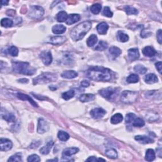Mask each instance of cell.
<instances>
[{"instance_id":"obj_1","label":"cell","mask_w":162,"mask_h":162,"mask_svg":"<svg viewBox=\"0 0 162 162\" xmlns=\"http://www.w3.org/2000/svg\"><path fill=\"white\" fill-rule=\"evenodd\" d=\"M87 77L95 81H109L111 79L110 70L101 67H93L86 72Z\"/></svg>"},{"instance_id":"obj_2","label":"cell","mask_w":162,"mask_h":162,"mask_svg":"<svg viewBox=\"0 0 162 162\" xmlns=\"http://www.w3.org/2000/svg\"><path fill=\"white\" fill-rule=\"evenodd\" d=\"M92 23L90 21L83 22L73 28L70 32V37L73 41L82 39L91 28Z\"/></svg>"},{"instance_id":"obj_3","label":"cell","mask_w":162,"mask_h":162,"mask_svg":"<svg viewBox=\"0 0 162 162\" xmlns=\"http://www.w3.org/2000/svg\"><path fill=\"white\" fill-rule=\"evenodd\" d=\"M13 69L15 72L21 73L23 75H31L36 72V69L30 66V64L27 62L22 61H13Z\"/></svg>"},{"instance_id":"obj_4","label":"cell","mask_w":162,"mask_h":162,"mask_svg":"<svg viewBox=\"0 0 162 162\" xmlns=\"http://www.w3.org/2000/svg\"><path fill=\"white\" fill-rule=\"evenodd\" d=\"M57 76L55 73L51 72H45L37 76L33 79V84L34 85L48 84L49 82L57 81Z\"/></svg>"},{"instance_id":"obj_5","label":"cell","mask_w":162,"mask_h":162,"mask_svg":"<svg viewBox=\"0 0 162 162\" xmlns=\"http://www.w3.org/2000/svg\"><path fill=\"white\" fill-rule=\"evenodd\" d=\"M137 98V94L134 91H125L122 93L121 101L124 103L129 104L136 101Z\"/></svg>"},{"instance_id":"obj_6","label":"cell","mask_w":162,"mask_h":162,"mask_svg":"<svg viewBox=\"0 0 162 162\" xmlns=\"http://www.w3.org/2000/svg\"><path fill=\"white\" fill-rule=\"evenodd\" d=\"M45 10L40 6H32L29 11V17L33 19H39L43 16Z\"/></svg>"},{"instance_id":"obj_7","label":"cell","mask_w":162,"mask_h":162,"mask_svg":"<svg viewBox=\"0 0 162 162\" xmlns=\"http://www.w3.org/2000/svg\"><path fill=\"white\" fill-rule=\"evenodd\" d=\"M117 91V89H114V88H111V87H108L100 90L99 94L103 97V98L107 99H112L113 97H114V96L116 95Z\"/></svg>"},{"instance_id":"obj_8","label":"cell","mask_w":162,"mask_h":162,"mask_svg":"<svg viewBox=\"0 0 162 162\" xmlns=\"http://www.w3.org/2000/svg\"><path fill=\"white\" fill-rule=\"evenodd\" d=\"M40 58L46 65H49L51 64L53 60L51 53L49 51H43L39 55Z\"/></svg>"},{"instance_id":"obj_9","label":"cell","mask_w":162,"mask_h":162,"mask_svg":"<svg viewBox=\"0 0 162 162\" xmlns=\"http://www.w3.org/2000/svg\"><path fill=\"white\" fill-rule=\"evenodd\" d=\"M67 38L65 36H53L49 37L46 42L53 45H60L65 42Z\"/></svg>"},{"instance_id":"obj_10","label":"cell","mask_w":162,"mask_h":162,"mask_svg":"<svg viewBox=\"0 0 162 162\" xmlns=\"http://www.w3.org/2000/svg\"><path fill=\"white\" fill-rule=\"evenodd\" d=\"M49 125L48 122L43 119H39L37 125V132L39 134H44L49 130Z\"/></svg>"},{"instance_id":"obj_11","label":"cell","mask_w":162,"mask_h":162,"mask_svg":"<svg viewBox=\"0 0 162 162\" xmlns=\"http://www.w3.org/2000/svg\"><path fill=\"white\" fill-rule=\"evenodd\" d=\"M12 146L13 143L10 140L4 139V138H1L0 139V149H1V151H9L12 148Z\"/></svg>"},{"instance_id":"obj_12","label":"cell","mask_w":162,"mask_h":162,"mask_svg":"<svg viewBox=\"0 0 162 162\" xmlns=\"http://www.w3.org/2000/svg\"><path fill=\"white\" fill-rule=\"evenodd\" d=\"M90 114L91 117L94 118V119H98L105 116V115L106 114V111L101 108H97L91 110Z\"/></svg>"},{"instance_id":"obj_13","label":"cell","mask_w":162,"mask_h":162,"mask_svg":"<svg viewBox=\"0 0 162 162\" xmlns=\"http://www.w3.org/2000/svg\"><path fill=\"white\" fill-rule=\"evenodd\" d=\"M139 52L137 48H132L128 51V58L129 60L133 61L137 60L139 58Z\"/></svg>"},{"instance_id":"obj_14","label":"cell","mask_w":162,"mask_h":162,"mask_svg":"<svg viewBox=\"0 0 162 162\" xmlns=\"http://www.w3.org/2000/svg\"><path fill=\"white\" fill-rule=\"evenodd\" d=\"M79 151L77 148H68L65 149L63 151L62 157L63 158H69L71 156L76 154Z\"/></svg>"},{"instance_id":"obj_15","label":"cell","mask_w":162,"mask_h":162,"mask_svg":"<svg viewBox=\"0 0 162 162\" xmlns=\"http://www.w3.org/2000/svg\"><path fill=\"white\" fill-rule=\"evenodd\" d=\"M81 19V17L79 14H70L68 15L67 19L66 20V23L67 25H72L73 23L78 22Z\"/></svg>"},{"instance_id":"obj_16","label":"cell","mask_w":162,"mask_h":162,"mask_svg":"<svg viewBox=\"0 0 162 162\" xmlns=\"http://www.w3.org/2000/svg\"><path fill=\"white\" fill-rule=\"evenodd\" d=\"M135 139L139 143L144 144L153 143V142H154V141L151 139V138L145 136V135H136L135 137Z\"/></svg>"},{"instance_id":"obj_17","label":"cell","mask_w":162,"mask_h":162,"mask_svg":"<svg viewBox=\"0 0 162 162\" xmlns=\"http://www.w3.org/2000/svg\"><path fill=\"white\" fill-rule=\"evenodd\" d=\"M109 27L108 25L105 22H101L97 25L96 29L99 34L105 35L107 34Z\"/></svg>"},{"instance_id":"obj_18","label":"cell","mask_w":162,"mask_h":162,"mask_svg":"<svg viewBox=\"0 0 162 162\" xmlns=\"http://www.w3.org/2000/svg\"><path fill=\"white\" fill-rule=\"evenodd\" d=\"M61 76L64 79H72L77 77L78 76V73L73 70H67V71H64L61 73Z\"/></svg>"},{"instance_id":"obj_19","label":"cell","mask_w":162,"mask_h":162,"mask_svg":"<svg viewBox=\"0 0 162 162\" xmlns=\"http://www.w3.org/2000/svg\"><path fill=\"white\" fill-rule=\"evenodd\" d=\"M53 144H54L53 141H49V142L46 144V145L43 146V148H41L40 149V153H41V154L44 155H48L49 153L50 150H51L53 146Z\"/></svg>"},{"instance_id":"obj_20","label":"cell","mask_w":162,"mask_h":162,"mask_svg":"<svg viewBox=\"0 0 162 162\" xmlns=\"http://www.w3.org/2000/svg\"><path fill=\"white\" fill-rule=\"evenodd\" d=\"M143 53L148 57H153L157 54L155 49L151 46H146L143 49Z\"/></svg>"},{"instance_id":"obj_21","label":"cell","mask_w":162,"mask_h":162,"mask_svg":"<svg viewBox=\"0 0 162 162\" xmlns=\"http://www.w3.org/2000/svg\"><path fill=\"white\" fill-rule=\"evenodd\" d=\"M66 30L67 28L63 25H55L52 28V32L55 34H63Z\"/></svg>"},{"instance_id":"obj_22","label":"cell","mask_w":162,"mask_h":162,"mask_svg":"<svg viewBox=\"0 0 162 162\" xmlns=\"http://www.w3.org/2000/svg\"><path fill=\"white\" fill-rule=\"evenodd\" d=\"M144 81H145L146 83L149 84H152L157 82L158 79L156 75L153 74V73H149L145 76L144 77Z\"/></svg>"},{"instance_id":"obj_23","label":"cell","mask_w":162,"mask_h":162,"mask_svg":"<svg viewBox=\"0 0 162 162\" xmlns=\"http://www.w3.org/2000/svg\"><path fill=\"white\" fill-rule=\"evenodd\" d=\"M17 97L20 99H22V100H28V101H29V103L31 105H32L34 106V107H38V105L36 103V102H35L33 99H32L30 96H29L27 95H24V94H22V93H18L17 94Z\"/></svg>"},{"instance_id":"obj_24","label":"cell","mask_w":162,"mask_h":162,"mask_svg":"<svg viewBox=\"0 0 162 162\" xmlns=\"http://www.w3.org/2000/svg\"><path fill=\"white\" fill-rule=\"evenodd\" d=\"M95 99V96L93 94H84V95H81L79 99L80 101L85 103V102H89L93 101Z\"/></svg>"},{"instance_id":"obj_25","label":"cell","mask_w":162,"mask_h":162,"mask_svg":"<svg viewBox=\"0 0 162 162\" xmlns=\"http://www.w3.org/2000/svg\"><path fill=\"white\" fill-rule=\"evenodd\" d=\"M2 118L4 120H5L6 121H7L8 122H13L15 121V117L12 113L6 112L5 113H1Z\"/></svg>"},{"instance_id":"obj_26","label":"cell","mask_w":162,"mask_h":162,"mask_svg":"<svg viewBox=\"0 0 162 162\" xmlns=\"http://www.w3.org/2000/svg\"><path fill=\"white\" fill-rule=\"evenodd\" d=\"M123 120V116L120 113H116L111 118V122L113 124H117Z\"/></svg>"},{"instance_id":"obj_27","label":"cell","mask_w":162,"mask_h":162,"mask_svg":"<svg viewBox=\"0 0 162 162\" xmlns=\"http://www.w3.org/2000/svg\"><path fill=\"white\" fill-rule=\"evenodd\" d=\"M155 158V152L154 151V150L152 149H148L146 151V157L145 159L146 160L148 161H151L153 160H154Z\"/></svg>"},{"instance_id":"obj_28","label":"cell","mask_w":162,"mask_h":162,"mask_svg":"<svg viewBox=\"0 0 162 162\" xmlns=\"http://www.w3.org/2000/svg\"><path fill=\"white\" fill-rule=\"evenodd\" d=\"M109 52H110V53L112 55L114 58L118 57L122 53L121 49L115 46L111 47L110 49H109Z\"/></svg>"},{"instance_id":"obj_29","label":"cell","mask_w":162,"mask_h":162,"mask_svg":"<svg viewBox=\"0 0 162 162\" xmlns=\"http://www.w3.org/2000/svg\"><path fill=\"white\" fill-rule=\"evenodd\" d=\"M98 42V37L95 34H93L89 36L87 40V45L88 46L92 47L95 46L96 43Z\"/></svg>"},{"instance_id":"obj_30","label":"cell","mask_w":162,"mask_h":162,"mask_svg":"<svg viewBox=\"0 0 162 162\" xmlns=\"http://www.w3.org/2000/svg\"><path fill=\"white\" fill-rule=\"evenodd\" d=\"M68 15L65 11H61L57 15V20L59 22H66Z\"/></svg>"},{"instance_id":"obj_31","label":"cell","mask_w":162,"mask_h":162,"mask_svg":"<svg viewBox=\"0 0 162 162\" xmlns=\"http://www.w3.org/2000/svg\"><path fill=\"white\" fill-rule=\"evenodd\" d=\"M117 37L119 41L122 43H125L129 40V36L127 34H125L122 31H119L117 33Z\"/></svg>"},{"instance_id":"obj_32","label":"cell","mask_w":162,"mask_h":162,"mask_svg":"<svg viewBox=\"0 0 162 162\" xmlns=\"http://www.w3.org/2000/svg\"><path fill=\"white\" fill-rule=\"evenodd\" d=\"M1 25L2 27L5 28L11 27L13 25V21L10 19H3L1 21Z\"/></svg>"},{"instance_id":"obj_33","label":"cell","mask_w":162,"mask_h":162,"mask_svg":"<svg viewBox=\"0 0 162 162\" xmlns=\"http://www.w3.org/2000/svg\"><path fill=\"white\" fill-rule=\"evenodd\" d=\"M58 137L61 141H66L70 138V135L66 132L59 131L58 133Z\"/></svg>"},{"instance_id":"obj_34","label":"cell","mask_w":162,"mask_h":162,"mask_svg":"<svg viewBox=\"0 0 162 162\" xmlns=\"http://www.w3.org/2000/svg\"><path fill=\"white\" fill-rule=\"evenodd\" d=\"M105 153H106V155L110 158L115 159V158H117V156H118L117 152L115 149H113V148L108 149L107 150V151H106Z\"/></svg>"},{"instance_id":"obj_35","label":"cell","mask_w":162,"mask_h":162,"mask_svg":"<svg viewBox=\"0 0 162 162\" xmlns=\"http://www.w3.org/2000/svg\"><path fill=\"white\" fill-rule=\"evenodd\" d=\"M101 8H102V6L99 3H96L91 6V11L93 14L97 15L99 13V12L101 10Z\"/></svg>"},{"instance_id":"obj_36","label":"cell","mask_w":162,"mask_h":162,"mask_svg":"<svg viewBox=\"0 0 162 162\" xmlns=\"http://www.w3.org/2000/svg\"><path fill=\"white\" fill-rule=\"evenodd\" d=\"M139 77H138L136 74H131L127 78V82L130 84L137 83V82L139 81Z\"/></svg>"},{"instance_id":"obj_37","label":"cell","mask_w":162,"mask_h":162,"mask_svg":"<svg viewBox=\"0 0 162 162\" xmlns=\"http://www.w3.org/2000/svg\"><path fill=\"white\" fill-rule=\"evenodd\" d=\"M108 47V43L103 41H100L98 45L96 47L95 49L97 51H104Z\"/></svg>"},{"instance_id":"obj_38","label":"cell","mask_w":162,"mask_h":162,"mask_svg":"<svg viewBox=\"0 0 162 162\" xmlns=\"http://www.w3.org/2000/svg\"><path fill=\"white\" fill-rule=\"evenodd\" d=\"M75 95V91L73 90H70L67 92L63 93L62 94V98L65 99V100H69L70 99L72 98L73 96Z\"/></svg>"},{"instance_id":"obj_39","label":"cell","mask_w":162,"mask_h":162,"mask_svg":"<svg viewBox=\"0 0 162 162\" xmlns=\"http://www.w3.org/2000/svg\"><path fill=\"white\" fill-rule=\"evenodd\" d=\"M134 69L135 72L140 73V74H144V73H146L147 72L146 68L143 65H135L134 68Z\"/></svg>"},{"instance_id":"obj_40","label":"cell","mask_w":162,"mask_h":162,"mask_svg":"<svg viewBox=\"0 0 162 162\" xmlns=\"http://www.w3.org/2000/svg\"><path fill=\"white\" fill-rule=\"evenodd\" d=\"M132 125L134 127H141L145 125V122L144 120L141 119V118H135V120L133 121Z\"/></svg>"},{"instance_id":"obj_41","label":"cell","mask_w":162,"mask_h":162,"mask_svg":"<svg viewBox=\"0 0 162 162\" xmlns=\"http://www.w3.org/2000/svg\"><path fill=\"white\" fill-rule=\"evenodd\" d=\"M125 10L127 14L130 15H137L138 13V11L137 9H135L134 7H129V6H127L125 7Z\"/></svg>"},{"instance_id":"obj_42","label":"cell","mask_w":162,"mask_h":162,"mask_svg":"<svg viewBox=\"0 0 162 162\" xmlns=\"http://www.w3.org/2000/svg\"><path fill=\"white\" fill-rule=\"evenodd\" d=\"M22 155L21 153H17V154L14 155L13 156H11V157L8 159V161L10 162V161H22Z\"/></svg>"},{"instance_id":"obj_43","label":"cell","mask_w":162,"mask_h":162,"mask_svg":"<svg viewBox=\"0 0 162 162\" xmlns=\"http://www.w3.org/2000/svg\"><path fill=\"white\" fill-rule=\"evenodd\" d=\"M8 52L12 57H17L19 54V50L15 46H11L8 49Z\"/></svg>"},{"instance_id":"obj_44","label":"cell","mask_w":162,"mask_h":162,"mask_svg":"<svg viewBox=\"0 0 162 162\" xmlns=\"http://www.w3.org/2000/svg\"><path fill=\"white\" fill-rule=\"evenodd\" d=\"M135 118H136V116L135 114L132 113H128L125 117V122L126 123H131L134 121Z\"/></svg>"},{"instance_id":"obj_45","label":"cell","mask_w":162,"mask_h":162,"mask_svg":"<svg viewBox=\"0 0 162 162\" xmlns=\"http://www.w3.org/2000/svg\"><path fill=\"white\" fill-rule=\"evenodd\" d=\"M27 161L29 162H37L40 161L41 159L37 155H32L28 157Z\"/></svg>"},{"instance_id":"obj_46","label":"cell","mask_w":162,"mask_h":162,"mask_svg":"<svg viewBox=\"0 0 162 162\" xmlns=\"http://www.w3.org/2000/svg\"><path fill=\"white\" fill-rule=\"evenodd\" d=\"M103 13L105 16L107 17H112L113 16V13L111 12V11L110 10V8L108 7H106L104 8Z\"/></svg>"},{"instance_id":"obj_47","label":"cell","mask_w":162,"mask_h":162,"mask_svg":"<svg viewBox=\"0 0 162 162\" xmlns=\"http://www.w3.org/2000/svg\"><path fill=\"white\" fill-rule=\"evenodd\" d=\"M86 161H91V162H93V161H105V160H104V159H103V158H96L95 157H91L88 158Z\"/></svg>"},{"instance_id":"obj_48","label":"cell","mask_w":162,"mask_h":162,"mask_svg":"<svg viewBox=\"0 0 162 162\" xmlns=\"http://www.w3.org/2000/svg\"><path fill=\"white\" fill-rule=\"evenodd\" d=\"M157 40L158 41V43L160 44H161V29H159L157 32Z\"/></svg>"},{"instance_id":"obj_49","label":"cell","mask_w":162,"mask_h":162,"mask_svg":"<svg viewBox=\"0 0 162 162\" xmlns=\"http://www.w3.org/2000/svg\"><path fill=\"white\" fill-rule=\"evenodd\" d=\"M156 68H157V70H158V72L160 73H161V67H162V63L161 61H158V62L156 63L155 64Z\"/></svg>"},{"instance_id":"obj_50","label":"cell","mask_w":162,"mask_h":162,"mask_svg":"<svg viewBox=\"0 0 162 162\" xmlns=\"http://www.w3.org/2000/svg\"><path fill=\"white\" fill-rule=\"evenodd\" d=\"M81 85L82 86V87H87L89 86L90 83H89V82H88L87 81H82L81 82Z\"/></svg>"},{"instance_id":"obj_51","label":"cell","mask_w":162,"mask_h":162,"mask_svg":"<svg viewBox=\"0 0 162 162\" xmlns=\"http://www.w3.org/2000/svg\"><path fill=\"white\" fill-rule=\"evenodd\" d=\"M7 13V15H8V16L13 17V16H14V15L16 13V12L13 10H8Z\"/></svg>"},{"instance_id":"obj_52","label":"cell","mask_w":162,"mask_h":162,"mask_svg":"<svg viewBox=\"0 0 162 162\" xmlns=\"http://www.w3.org/2000/svg\"><path fill=\"white\" fill-rule=\"evenodd\" d=\"M19 82H20V83H23V84H27L29 82V80L27 79H25V78H23V79H19V80L18 81Z\"/></svg>"},{"instance_id":"obj_53","label":"cell","mask_w":162,"mask_h":162,"mask_svg":"<svg viewBox=\"0 0 162 162\" xmlns=\"http://www.w3.org/2000/svg\"><path fill=\"white\" fill-rule=\"evenodd\" d=\"M1 2V5L2 6L7 5L8 4V3H9V1H3V0H2Z\"/></svg>"},{"instance_id":"obj_54","label":"cell","mask_w":162,"mask_h":162,"mask_svg":"<svg viewBox=\"0 0 162 162\" xmlns=\"http://www.w3.org/2000/svg\"><path fill=\"white\" fill-rule=\"evenodd\" d=\"M58 161V159L57 158H55L53 160H48V161Z\"/></svg>"}]
</instances>
